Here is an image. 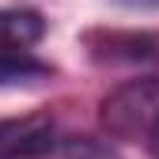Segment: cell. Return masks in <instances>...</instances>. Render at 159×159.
Returning <instances> with one entry per match:
<instances>
[{"instance_id": "obj_1", "label": "cell", "mask_w": 159, "mask_h": 159, "mask_svg": "<svg viewBox=\"0 0 159 159\" xmlns=\"http://www.w3.org/2000/svg\"><path fill=\"white\" fill-rule=\"evenodd\" d=\"M102 121L114 136H144L159 125V80H133L102 102Z\"/></svg>"}, {"instance_id": "obj_2", "label": "cell", "mask_w": 159, "mask_h": 159, "mask_svg": "<svg viewBox=\"0 0 159 159\" xmlns=\"http://www.w3.org/2000/svg\"><path fill=\"white\" fill-rule=\"evenodd\" d=\"M11 159H121V152L98 136H46L42 144Z\"/></svg>"}, {"instance_id": "obj_3", "label": "cell", "mask_w": 159, "mask_h": 159, "mask_svg": "<svg viewBox=\"0 0 159 159\" xmlns=\"http://www.w3.org/2000/svg\"><path fill=\"white\" fill-rule=\"evenodd\" d=\"M53 133V121L46 114H27V117H4L0 121V159L23 155L34 144H42Z\"/></svg>"}, {"instance_id": "obj_4", "label": "cell", "mask_w": 159, "mask_h": 159, "mask_svg": "<svg viewBox=\"0 0 159 159\" xmlns=\"http://www.w3.org/2000/svg\"><path fill=\"white\" fill-rule=\"evenodd\" d=\"M46 19L38 11H0V53H30V46L42 42Z\"/></svg>"}, {"instance_id": "obj_5", "label": "cell", "mask_w": 159, "mask_h": 159, "mask_svg": "<svg viewBox=\"0 0 159 159\" xmlns=\"http://www.w3.org/2000/svg\"><path fill=\"white\" fill-rule=\"evenodd\" d=\"M49 65H42L30 53H0V87H15V84H34L46 80Z\"/></svg>"}, {"instance_id": "obj_6", "label": "cell", "mask_w": 159, "mask_h": 159, "mask_svg": "<svg viewBox=\"0 0 159 159\" xmlns=\"http://www.w3.org/2000/svg\"><path fill=\"white\" fill-rule=\"evenodd\" d=\"M148 148H152V155L159 159V125H155V129L148 133Z\"/></svg>"}, {"instance_id": "obj_7", "label": "cell", "mask_w": 159, "mask_h": 159, "mask_svg": "<svg viewBox=\"0 0 159 159\" xmlns=\"http://www.w3.org/2000/svg\"><path fill=\"white\" fill-rule=\"evenodd\" d=\"M121 4H129V8H159V0H121Z\"/></svg>"}]
</instances>
